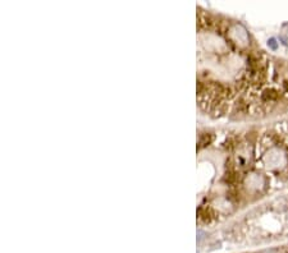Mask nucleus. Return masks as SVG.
I'll return each mask as SVG.
<instances>
[{
    "label": "nucleus",
    "mask_w": 288,
    "mask_h": 253,
    "mask_svg": "<svg viewBox=\"0 0 288 253\" xmlns=\"http://www.w3.org/2000/svg\"><path fill=\"white\" fill-rule=\"evenodd\" d=\"M244 184L246 189L250 192L263 191L266 185V178L261 173L251 172L244 179Z\"/></svg>",
    "instance_id": "nucleus-2"
},
{
    "label": "nucleus",
    "mask_w": 288,
    "mask_h": 253,
    "mask_svg": "<svg viewBox=\"0 0 288 253\" xmlns=\"http://www.w3.org/2000/svg\"><path fill=\"white\" fill-rule=\"evenodd\" d=\"M274 42H276V41H274V40H270L269 45H270V46H272V47H273V49H277V45H276V44H274Z\"/></svg>",
    "instance_id": "nucleus-4"
},
{
    "label": "nucleus",
    "mask_w": 288,
    "mask_h": 253,
    "mask_svg": "<svg viewBox=\"0 0 288 253\" xmlns=\"http://www.w3.org/2000/svg\"><path fill=\"white\" fill-rule=\"evenodd\" d=\"M281 38L288 46V25H285L282 28V32H281Z\"/></svg>",
    "instance_id": "nucleus-3"
},
{
    "label": "nucleus",
    "mask_w": 288,
    "mask_h": 253,
    "mask_svg": "<svg viewBox=\"0 0 288 253\" xmlns=\"http://www.w3.org/2000/svg\"><path fill=\"white\" fill-rule=\"evenodd\" d=\"M288 157L282 147H270L263 155V164L269 170H278L287 165Z\"/></svg>",
    "instance_id": "nucleus-1"
}]
</instances>
